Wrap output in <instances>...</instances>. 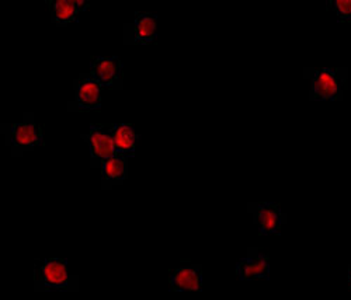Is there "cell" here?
<instances>
[{
    "label": "cell",
    "mask_w": 351,
    "mask_h": 300,
    "mask_svg": "<svg viewBox=\"0 0 351 300\" xmlns=\"http://www.w3.org/2000/svg\"><path fill=\"white\" fill-rule=\"evenodd\" d=\"M82 139L89 145L92 168H101L106 160L119 155L112 139V124H92L89 134L83 135Z\"/></svg>",
    "instance_id": "5"
},
{
    "label": "cell",
    "mask_w": 351,
    "mask_h": 300,
    "mask_svg": "<svg viewBox=\"0 0 351 300\" xmlns=\"http://www.w3.org/2000/svg\"><path fill=\"white\" fill-rule=\"evenodd\" d=\"M51 21L56 27H66L79 21V16L90 8L86 0H47Z\"/></svg>",
    "instance_id": "10"
},
{
    "label": "cell",
    "mask_w": 351,
    "mask_h": 300,
    "mask_svg": "<svg viewBox=\"0 0 351 300\" xmlns=\"http://www.w3.org/2000/svg\"><path fill=\"white\" fill-rule=\"evenodd\" d=\"M270 257L258 249H249L247 255L238 260L237 277L241 281L270 279Z\"/></svg>",
    "instance_id": "9"
},
{
    "label": "cell",
    "mask_w": 351,
    "mask_h": 300,
    "mask_svg": "<svg viewBox=\"0 0 351 300\" xmlns=\"http://www.w3.org/2000/svg\"><path fill=\"white\" fill-rule=\"evenodd\" d=\"M158 16L152 13H135L134 20L124 24L125 45H149L156 38Z\"/></svg>",
    "instance_id": "8"
},
{
    "label": "cell",
    "mask_w": 351,
    "mask_h": 300,
    "mask_svg": "<svg viewBox=\"0 0 351 300\" xmlns=\"http://www.w3.org/2000/svg\"><path fill=\"white\" fill-rule=\"evenodd\" d=\"M103 87L87 73H80L73 80V100L68 104L69 112H90L100 111L103 104Z\"/></svg>",
    "instance_id": "4"
},
{
    "label": "cell",
    "mask_w": 351,
    "mask_h": 300,
    "mask_svg": "<svg viewBox=\"0 0 351 300\" xmlns=\"http://www.w3.org/2000/svg\"><path fill=\"white\" fill-rule=\"evenodd\" d=\"M249 214H252L253 223L258 229L260 236L281 234L287 216L282 208L277 202H252L247 205Z\"/></svg>",
    "instance_id": "6"
},
{
    "label": "cell",
    "mask_w": 351,
    "mask_h": 300,
    "mask_svg": "<svg viewBox=\"0 0 351 300\" xmlns=\"http://www.w3.org/2000/svg\"><path fill=\"white\" fill-rule=\"evenodd\" d=\"M112 139L117 153L127 158L135 156L136 143L141 139V136L138 135L134 125L125 123L112 124Z\"/></svg>",
    "instance_id": "13"
},
{
    "label": "cell",
    "mask_w": 351,
    "mask_h": 300,
    "mask_svg": "<svg viewBox=\"0 0 351 300\" xmlns=\"http://www.w3.org/2000/svg\"><path fill=\"white\" fill-rule=\"evenodd\" d=\"M339 21H351V0H332L328 3Z\"/></svg>",
    "instance_id": "14"
},
{
    "label": "cell",
    "mask_w": 351,
    "mask_h": 300,
    "mask_svg": "<svg viewBox=\"0 0 351 300\" xmlns=\"http://www.w3.org/2000/svg\"><path fill=\"white\" fill-rule=\"evenodd\" d=\"M169 284L173 292H201L202 266L199 264H184L176 268L170 273Z\"/></svg>",
    "instance_id": "11"
},
{
    "label": "cell",
    "mask_w": 351,
    "mask_h": 300,
    "mask_svg": "<svg viewBox=\"0 0 351 300\" xmlns=\"http://www.w3.org/2000/svg\"><path fill=\"white\" fill-rule=\"evenodd\" d=\"M90 75L107 90L124 88V64L119 56L90 58Z\"/></svg>",
    "instance_id": "7"
},
{
    "label": "cell",
    "mask_w": 351,
    "mask_h": 300,
    "mask_svg": "<svg viewBox=\"0 0 351 300\" xmlns=\"http://www.w3.org/2000/svg\"><path fill=\"white\" fill-rule=\"evenodd\" d=\"M36 290H76L77 277L71 275L66 258L36 260Z\"/></svg>",
    "instance_id": "3"
},
{
    "label": "cell",
    "mask_w": 351,
    "mask_h": 300,
    "mask_svg": "<svg viewBox=\"0 0 351 300\" xmlns=\"http://www.w3.org/2000/svg\"><path fill=\"white\" fill-rule=\"evenodd\" d=\"M128 159L127 156L117 155L106 160L101 166V190L111 191L114 187L123 186L128 178Z\"/></svg>",
    "instance_id": "12"
},
{
    "label": "cell",
    "mask_w": 351,
    "mask_h": 300,
    "mask_svg": "<svg viewBox=\"0 0 351 300\" xmlns=\"http://www.w3.org/2000/svg\"><path fill=\"white\" fill-rule=\"evenodd\" d=\"M0 134L5 136L6 146L12 149L13 158H21L27 152L43 146V127L36 121L33 112L23 114L20 123L2 124Z\"/></svg>",
    "instance_id": "2"
},
{
    "label": "cell",
    "mask_w": 351,
    "mask_h": 300,
    "mask_svg": "<svg viewBox=\"0 0 351 300\" xmlns=\"http://www.w3.org/2000/svg\"><path fill=\"white\" fill-rule=\"evenodd\" d=\"M304 77L311 82V101H339L347 86L348 71L346 68H306Z\"/></svg>",
    "instance_id": "1"
},
{
    "label": "cell",
    "mask_w": 351,
    "mask_h": 300,
    "mask_svg": "<svg viewBox=\"0 0 351 300\" xmlns=\"http://www.w3.org/2000/svg\"><path fill=\"white\" fill-rule=\"evenodd\" d=\"M348 288L351 289V265L348 266Z\"/></svg>",
    "instance_id": "15"
}]
</instances>
